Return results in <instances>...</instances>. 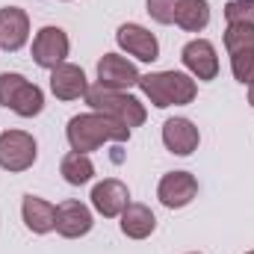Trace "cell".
<instances>
[{"label": "cell", "instance_id": "obj_14", "mask_svg": "<svg viewBox=\"0 0 254 254\" xmlns=\"http://www.w3.org/2000/svg\"><path fill=\"white\" fill-rule=\"evenodd\" d=\"M51 92L60 98V101H77V98H86L89 92V83H86V74L80 65L63 63L51 71Z\"/></svg>", "mask_w": 254, "mask_h": 254}, {"label": "cell", "instance_id": "obj_19", "mask_svg": "<svg viewBox=\"0 0 254 254\" xmlns=\"http://www.w3.org/2000/svg\"><path fill=\"white\" fill-rule=\"evenodd\" d=\"M60 175L65 178V184L71 187H83L95 178V163L89 160V154H80V151H71L65 154L63 163H60Z\"/></svg>", "mask_w": 254, "mask_h": 254}, {"label": "cell", "instance_id": "obj_1", "mask_svg": "<svg viewBox=\"0 0 254 254\" xmlns=\"http://www.w3.org/2000/svg\"><path fill=\"white\" fill-rule=\"evenodd\" d=\"M65 136H68L71 151L89 154V151H98L104 142H127L130 139V127L92 110V113L74 116L68 122V127H65Z\"/></svg>", "mask_w": 254, "mask_h": 254}, {"label": "cell", "instance_id": "obj_10", "mask_svg": "<svg viewBox=\"0 0 254 254\" xmlns=\"http://www.w3.org/2000/svg\"><path fill=\"white\" fill-rule=\"evenodd\" d=\"M92 225H95V216H92V210H89L83 201L68 198V201H63V204L57 207V234L65 237V240H80V237H86V234L92 231Z\"/></svg>", "mask_w": 254, "mask_h": 254}, {"label": "cell", "instance_id": "obj_16", "mask_svg": "<svg viewBox=\"0 0 254 254\" xmlns=\"http://www.w3.org/2000/svg\"><path fill=\"white\" fill-rule=\"evenodd\" d=\"M21 216H24V225L33 231V234H51L57 231V207L39 195H27L24 204H21Z\"/></svg>", "mask_w": 254, "mask_h": 254}, {"label": "cell", "instance_id": "obj_17", "mask_svg": "<svg viewBox=\"0 0 254 254\" xmlns=\"http://www.w3.org/2000/svg\"><path fill=\"white\" fill-rule=\"evenodd\" d=\"M119 219H122V234L130 237V240H148L157 231V216L151 213V207L136 204V201L127 204Z\"/></svg>", "mask_w": 254, "mask_h": 254}, {"label": "cell", "instance_id": "obj_15", "mask_svg": "<svg viewBox=\"0 0 254 254\" xmlns=\"http://www.w3.org/2000/svg\"><path fill=\"white\" fill-rule=\"evenodd\" d=\"M198 142L201 133L190 119H169L163 125V145L178 157H190L192 151H198Z\"/></svg>", "mask_w": 254, "mask_h": 254}, {"label": "cell", "instance_id": "obj_13", "mask_svg": "<svg viewBox=\"0 0 254 254\" xmlns=\"http://www.w3.org/2000/svg\"><path fill=\"white\" fill-rule=\"evenodd\" d=\"M30 39V18L18 6H3L0 9V48L3 51H21Z\"/></svg>", "mask_w": 254, "mask_h": 254}, {"label": "cell", "instance_id": "obj_4", "mask_svg": "<svg viewBox=\"0 0 254 254\" xmlns=\"http://www.w3.org/2000/svg\"><path fill=\"white\" fill-rule=\"evenodd\" d=\"M0 107L12 110L21 119H33L45 110V92L30 83L24 74L3 71L0 74Z\"/></svg>", "mask_w": 254, "mask_h": 254}, {"label": "cell", "instance_id": "obj_23", "mask_svg": "<svg viewBox=\"0 0 254 254\" xmlns=\"http://www.w3.org/2000/svg\"><path fill=\"white\" fill-rule=\"evenodd\" d=\"M175 12H178V0H148V15L157 24H175Z\"/></svg>", "mask_w": 254, "mask_h": 254}, {"label": "cell", "instance_id": "obj_11", "mask_svg": "<svg viewBox=\"0 0 254 254\" xmlns=\"http://www.w3.org/2000/svg\"><path fill=\"white\" fill-rule=\"evenodd\" d=\"M195 195H198V181L190 172H169V175H163V181L157 187V198L169 210H181V207L192 204Z\"/></svg>", "mask_w": 254, "mask_h": 254}, {"label": "cell", "instance_id": "obj_12", "mask_svg": "<svg viewBox=\"0 0 254 254\" xmlns=\"http://www.w3.org/2000/svg\"><path fill=\"white\" fill-rule=\"evenodd\" d=\"M127 204H130V190H127L119 178H107V181L95 184V190H92V207H95L104 219L122 216Z\"/></svg>", "mask_w": 254, "mask_h": 254}, {"label": "cell", "instance_id": "obj_21", "mask_svg": "<svg viewBox=\"0 0 254 254\" xmlns=\"http://www.w3.org/2000/svg\"><path fill=\"white\" fill-rule=\"evenodd\" d=\"M231 57V71H234V77L243 83V86H252L254 83V48L249 51H234V54H228Z\"/></svg>", "mask_w": 254, "mask_h": 254}, {"label": "cell", "instance_id": "obj_9", "mask_svg": "<svg viewBox=\"0 0 254 254\" xmlns=\"http://www.w3.org/2000/svg\"><path fill=\"white\" fill-rule=\"evenodd\" d=\"M181 60L187 65V71H190L195 80H216V74H219V57H216V48H213V42H207V39H192L184 45V51H181Z\"/></svg>", "mask_w": 254, "mask_h": 254}, {"label": "cell", "instance_id": "obj_20", "mask_svg": "<svg viewBox=\"0 0 254 254\" xmlns=\"http://www.w3.org/2000/svg\"><path fill=\"white\" fill-rule=\"evenodd\" d=\"M249 48H254V27L228 24V30H225V51L234 54V51H249Z\"/></svg>", "mask_w": 254, "mask_h": 254}, {"label": "cell", "instance_id": "obj_7", "mask_svg": "<svg viewBox=\"0 0 254 254\" xmlns=\"http://www.w3.org/2000/svg\"><path fill=\"white\" fill-rule=\"evenodd\" d=\"M116 42L119 48L127 51L133 60L139 63H154L160 60V42L151 30H145L142 24H122L119 33H116Z\"/></svg>", "mask_w": 254, "mask_h": 254}, {"label": "cell", "instance_id": "obj_24", "mask_svg": "<svg viewBox=\"0 0 254 254\" xmlns=\"http://www.w3.org/2000/svg\"><path fill=\"white\" fill-rule=\"evenodd\" d=\"M249 104H252V107H254V83H252V86H249Z\"/></svg>", "mask_w": 254, "mask_h": 254}, {"label": "cell", "instance_id": "obj_8", "mask_svg": "<svg viewBox=\"0 0 254 254\" xmlns=\"http://www.w3.org/2000/svg\"><path fill=\"white\" fill-rule=\"evenodd\" d=\"M139 77H142L139 68L127 57H119V54H104L101 63H98V83L107 86V89L127 92L130 86H139Z\"/></svg>", "mask_w": 254, "mask_h": 254}, {"label": "cell", "instance_id": "obj_5", "mask_svg": "<svg viewBox=\"0 0 254 254\" xmlns=\"http://www.w3.org/2000/svg\"><path fill=\"white\" fill-rule=\"evenodd\" d=\"M39 157V145L27 130H3L0 133V169L3 172H27Z\"/></svg>", "mask_w": 254, "mask_h": 254}, {"label": "cell", "instance_id": "obj_3", "mask_svg": "<svg viewBox=\"0 0 254 254\" xmlns=\"http://www.w3.org/2000/svg\"><path fill=\"white\" fill-rule=\"evenodd\" d=\"M86 104L95 110V113H104L116 122H122L125 127H142L148 113H145V104L127 92H116V89H107V86H89L86 92Z\"/></svg>", "mask_w": 254, "mask_h": 254}, {"label": "cell", "instance_id": "obj_18", "mask_svg": "<svg viewBox=\"0 0 254 254\" xmlns=\"http://www.w3.org/2000/svg\"><path fill=\"white\" fill-rule=\"evenodd\" d=\"M175 24L187 33H201L210 24V3L207 0H178Z\"/></svg>", "mask_w": 254, "mask_h": 254}, {"label": "cell", "instance_id": "obj_25", "mask_svg": "<svg viewBox=\"0 0 254 254\" xmlns=\"http://www.w3.org/2000/svg\"><path fill=\"white\" fill-rule=\"evenodd\" d=\"M249 254H254V252H249Z\"/></svg>", "mask_w": 254, "mask_h": 254}, {"label": "cell", "instance_id": "obj_2", "mask_svg": "<svg viewBox=\"0 0 254 254\" xmlns=\"http://www.w3.org/2000/svg\"><path fill=\"white\" fill-rule=\"evenodd\" d=\"M139 89L142 95L166 110V107H187L195 101L198 95V83L192 74H184V71H154V74H142L139 77Z\"/></svg>", "mask_w": 254, "mask_h": 254}, {"label": "cell", "instance_id": "obj_22", "mask_svg": "<svg viewBox=\"0 0 254 254\" xmlns=\"http://www.w3.org/2000/svg\"><path fill=\"white\" fill-rule=\"evenodd\" d=\"M225 21L254 27V0H228L225 3Z\"/></svg>", "mask_w": 254, "mask_h": 254}, {"label": "cell", "instance_id": "obj_6", "mask_svg": "<svg viewBox=\"0 0 254 254\" xmlns=\"http://www.w3.org/2000/svg\"><path fill=\"white\" fill-rule=\"evenodd\" d=\"M68 51H71V42H68L63 27H42L33 39V63L39 68L54 71L57 65L65 63Z\"/></svg>", "mask_w": 254, "mask_h": 254}]
</instances>
